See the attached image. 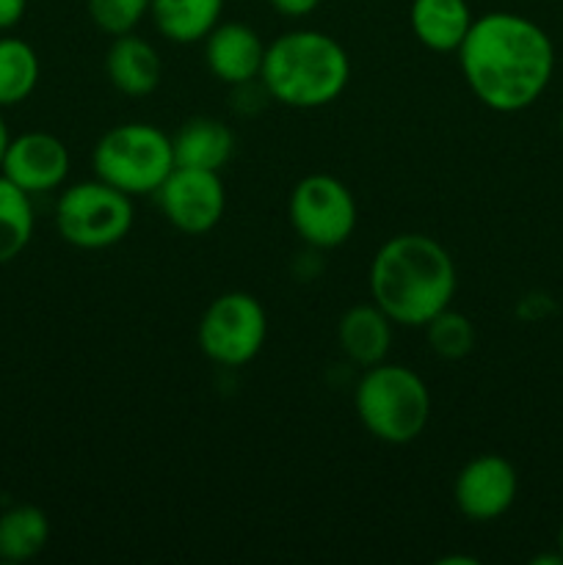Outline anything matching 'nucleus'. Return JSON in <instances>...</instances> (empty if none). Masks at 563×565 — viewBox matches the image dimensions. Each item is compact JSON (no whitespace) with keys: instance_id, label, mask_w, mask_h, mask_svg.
Returning <instances> with one entry per match:
<instances>
[{"instance_id":"15","label":"nucleus","mask_w":563,"mask_h":565,"mask_svg":"<svg viewBox=\"0 0 563 565\" xmlns=\"http://www.w3.org/2000/svg\"><path fill=\"white\" fill-rule=\"evenodd\" d=\"M408 22L423 47L456 53L472 28V11L467 0H412Z\"/></svg>"},{"instance_id":"22","label":"nucleus","mask_w":563,"mask_h":565,"mask_svg":"<svg viewBox=\"0 0 563 565\" xmlns=\"http://www.w3.org/2000/svg\"><path fill=\"white\" fill-rule=\"evenodd\" d=\"M149 3L152 0H86L94 25L114 39L136 31L138 22L149 14Z\"/></svg>"},{"instance_id":"29","label":"nucleus","mask_w":563,"mask_h":565,"mask_svg":"<svg viewBox=\"0 0 563 565\" xmlns=\"http://www.w3.org/2000/svg\"><path fill=\"white\" fill-rule=\"evenodd\" d=\"M561 136H563V114H561Z\"/></svg>"},{"instance_id":"6","label":"nucleus","mask_w":563,"mask_h":565,"mask_svg":"<svg viewBox=\"0 0 563 565\" xmlns=\"http://www.w3.org/2000/svg\"><path fill=\"white\" fill-rule=\"evenodd\" d=\"M136 221L132 196L103 180L77 182L55 204V226L70 246L99 252L125 241Z\"/></svg>"},{"instance_id":"19","label":"nucleus","mask_w":563,"mask_h":565,"mask_svg":"<svg viewBox=\"0 0 563 565\" xmlns=\"http://www.w3.org/2000/svg\"><path fill=\"white\" fill-rule=\"evenodd\" d=\"M39 55L28 42L17 36L0 39V108L25 103L39 86Z\"/></svg>"},{"instance_id":"20","label":"nucleus","mask_w":563,"mask_h":565,"mask_svg":"<svg viewBox=\"0 0 563 565\" xmlns=\"http://www.w3.org/2000/svg\"><path fill=\"white\" fill-rule=\"evenodd\" d=\"M33 237L31 193L0 174V265L11 263L28 248Z\"/></svg>"},{"instance_id":"23","label":"nucleus","mask_w":563,"mask_h":565,"mask_svg":"<svg viewBox=\"0 0 563 565\" xmlns=\"http://www.w3.org/2000/svg\"><path fill=\"white\" fill-rule=\"evenodd\" d=\"M265 99H270L268 88L263 86V81H248V83H237L232 86V110L243 116H252L257 110L265 108Z\"/></svg>"},{"instance_id":"14","label":"nucleus","mask_w":563,"mask_h":565,"mask_svg":"<svg viewBox=\"0 0 563 565\" xmlns=\"http://www.w3.org/2000/svg\"><path fill=\"white\" fill-rule=\"evenodd\" d=\"M392 318L379 303H357L348 309L337 326V342L342 353L359 367H373L386 362L392 348Z\"/></svg>"},{"instance_id":"8","label":"nucleus","mask_w":563,"mask_h":565,"mask_svg":"<svg viewBox=\"0 0 563 565\" xmlns=\"http://www.w3.org/2000/svg\"><path fill=\"white\" fill-rule=\"evenodd\" d=\"M287 215L307 246L337 248L357 230V199L351 188L331 174H307L296 182L287 202Z\"/></svg>"},{"instance_id":"28","label":"nucleus","mask_w":563,"mask_h":565,"mask_svg":"<svg viewBox=\"0 0 563 565\" xmlns=\"http://www.w3.org/2000/svg\"><path fill=\"white\" fill-rule=\"evenodd\" d=\"M557 550H561V555H563V524H561V530H557Z\"/></svg>"},{"instance_id":"2","label":"nucleus","mask_w":563,"mask_h":565,"mask_svg":"<svg viewBox=\"0 0 563 565\" xmlns=\"http://www.w3.org/2000/svg\"><path fill=\"white\" fill-rule=\"evenodd\" d=\"M450 252L423 232L390 237L370 263V296L397 326H425L456 296Z\"/></svg>"},{"instance_id":"5","label":"nucleus","mask_w":563,"mask_h":565,"mask_svg":"<svg viewBox=\"0 0 563 565\" xmlns=\"http://www.w3.org/2000/svg\"><path fill=\"white\" fill-rule=\"evenodd\" d=\"M94 177L119 188L127 196L158 193L174 171V143L160 127L127 121L105 132L92 152Z\"/></svg>"},{"instance_id":"16","label":"nucleus","mask_w":563,"mask_h":565,"mask_svg":"<svg viewBox=\"0 0 563 565\" xmlns=\"http://www.w3.org/2000/svg\"><path fill=\"white\" fill-rule=\"evenodd\" d=\"M171 143H174V163L185 169L219 171L235 154V136L224 121L213 116L188 119L171 138Z\"/></svg>"},{"instance_id":"24","label":"nucleus","mask_w":563,"mask_h":565,"mask_svg":"<svg viewBox=\"0 0 563 565\" xmlns=\"http://www.w3.org/2000/svg\"><path fill=\"white\" fill-rule=\"evenodd\" d=\"M274 6V11H279L282 17H290V20H301V17L312 14L320 6V0H268Z\"/></svg>"},{"instance_id":"9","label":"nucleus","mask_w":563,"mask_h":565,"mask_svg":"<svg viewBox=\"0 0 563 565\" xmlns=\"http://www.w3.org/2000/svg\"><path fill=\"white\" fill-rule=\"evenodd\" d=\"M155 196L160 213L182 235H208L224 218L226 191L219 171L174 166Z\"/></svg>"},{"instance_id":"27","label":"nucleus","mask_w":563,"mask_h":565,"mask_svg":"<svg viewBox=\"0 0 563 565\" xmlns=\"http://www.w3.org/2000/svg\"><path fill=\"white\" fill-rule=\"evenodd\" d=\"M439 563H442V565H456V563H467V565H475V563H478V561H475V557H461V555H458V557H442Z\"/></svg>"},{"instance_id":"18","label":"nucleus","mask_w":563,"mask_h":565,"mask_svg":"<svg viewBox=\"0 0 563 565\" xmlns=\"http://www.w3.org/2000/svg\"><path fill=\"white\" fill-rule=\"evenodd\" d=\"M50 541V522L36 505H14L0 513V561H33Z\"/></svg>"},{"instance_id":"4","label":"nucleus","mask_w":563,"mask_h":565,"mask_svg":"<svg viewBox=\"0 0 563 565\" xmlns=\"http://www.w3.org/2000/svg\"><path fill=\"white\" fill-rule=\"evenodd\" d=\"M359 423L384 445H408L431 419V392L414 370L403 364H373L353 392Z\"/></svg>"},{"instance_id":"1","label":"nucleus","mask_w":563,"mask_h":565,"mask_svg":"<svg viewBox=\"0 0 563 565\" xmlns=\"http://www.w3.org/2000/svg\"><path fill=\"white\" fill-rule=\"evenodd\" d=\"M456 53L469 92L497 114H519L539 103L555 72L550 33L513 11H489L472 20Z\"/></svg>"},{"instance_id":"13","label":"nucleus","mask_w":563,"mask_h":565,"mask_svg":"<svg viewBox=\"0 0 563 565\" xmlns=\"http://www.w3.org/2000/svg\"><path fill=\"white\" fill-rule=\"evenodd\" d=\"M105 72H108L110 86L125 97H147L160 86L163 64H160L158 50L147 39L125 33V36H116L108 47Z\"/></svg>"},{"instance_id":"10","label":"nucleus","mask_w":563,"mask_h":565,"mask_svg":"<svg viewBox=\"0 0 563 565\" xmlns=\"http://www.w3.org/2000/svg\"><path fill=\"white\" fill-rule=\"evenodd\" d=\"M519 478L508 458L486 452L461 467L453 486V500L469 522H495L511 511L517 500Z\"/></svg>"},{"instance_id":"11","label":"nucleus","mask_w":563,"mask_h":565,"mask_svg":"<svg viewBox=\"0 0 563 565\" xmlns=\"http://www.w3.org/2000/svg\"><path fill=\"white\" fill-rule=\"evenodd\" d=\"M70 166L72 158L66 143L50 132L36 130L11 138L0 174L25 193L36 196V193H47L64 185L66 177H70Z\"/></svg>"},{"instance_id":"21","label":"nucleus","mask_w":563,"mask_h":565,"mask_svg":"<svg viewBox=\"0 0 563 565\" xmlns=\"http://www.w3.org/2000/svg\"><path fill=\"white\" fill-rule=\"evenodd\" d=\"M425 329V340H428L431 351L436 356L447 359V362H458V359L469 356L475 348V326L467 315L461 312H453L450 307L442 309L434 320L423 326Z\"/></svg>"},{"instance_id":"7","label":"nucleus","mask_w":563,"mask_h":565,"mask_svg":"<svg viewBox=\"0 0 563 565\" xmlns=\"http://www.w3.org/2000/svg\"><path fill=\"white\" fill-rule=\"evenodd\" d=\"M196 337L210 362L221 367H243L263 351L268 337V315L252 292H224L204 309Z\"/></svg>"},{"instance_id":"12","label":"nucleus","mask_w":563,"mask_h":565,"mask_svg":"<svg viewBox=\"0 0 563 565\" xmlns=\"http://www.w3.org/2000/svg\"><path fill=\"white\" fill-rule=\"evenodd\" d=\"M265 47L268 44L246 22H219L204 39V61L219 81L237 86L257 81L263 72Z\"/></svg>"},{"instance_id":"17","label":"nucleus","mask_w":563,"mask_h":565,"mask_svg":"<svg viewBox=\"0 0 563 565\" xmlns=\"http://www.w3.org/2000/svg\"><path fill=\"white\" fill-rule=\"evenodd\" d=\"M224 14V0H152L149 17L163 39L174 44L204 42Z\"/></svg>"},{"instance_id":"26","label":"nucleus","mask_w":563,"mask_h":565,"mask_svg":"<svg viewBox=\"0 0 563 565\" xmlns=\"http://www.w3.org/2000/svg\"><path fill=\"white\" fill-rule=\"evenodd\" d=\"M9 141H11L9 127H6L3 116H0V166H3V158H6V149H9Z\"/></svg>"},{"instance_id":"25","label":"nucleus","mask_w":563,"mask_h":565,"mask_svg":"<svg viewBox=\"0 0 563 565\" xmlns=\"http://www.w3.org/2000/svg\"><path fill=\"white\" fill-rule=\"evenodd\" d=\"M28 0H0V31H11L25 17Z\"/></svg>"},{"instance_id":"3","label":"nucleus","mask_w":563,"mask_h":565,"mask_svg":"<svg viewBox=\"0 0 563 565\" xmlns=\"http://www.w3.org/2000/svg\"><path fill=\"white\" fill-rule=\"evenodd\" d=\"M259 81L274 103L315 110L334 103L351 81V58L334 36L312 28L287 31L265 47Z\"/></svg>"}]
</instances>
